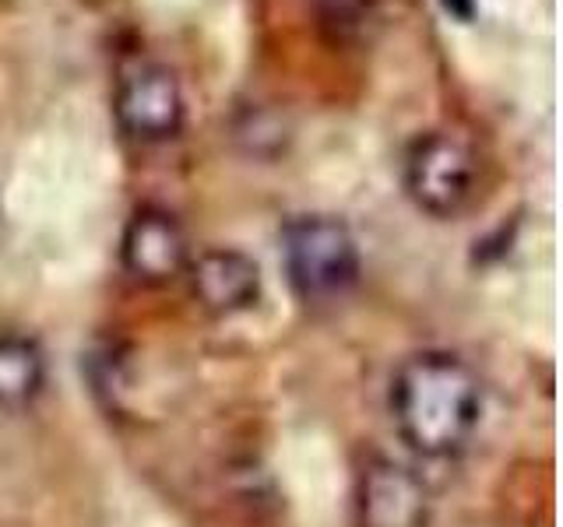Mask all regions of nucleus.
Here are the masks:
<instances>
[{"mask_svg": "<svg viewBox=\"0 0 563 527\" xmlns=\"http://www.w3.org/2000/svg\"><path fill=\"white\" fill-rule=\"evenodd\" d=\"M430 492L422 479L391 457H374L356 479L360 527H427Z\"/></svg>", "mask_w": 563, "mask_h": 527, "instance_id": "nucleus-5", "label": "nucleus"}, {"mask_svg": "<svg viewBox=\"0 0 563 527\" xmlns=\"http://www.w3.org/2000/svg\"><path fill=\"white\" fill-rule=\"evenodd\" d=\"M120 257L137 281H169L187 271L190 254H187V236L180 222L169 211L145 208L128 222L120 239Z\"/></svg>", "mask_w": 563, "mask_h": 527, "instance_id": "nucleus-6", "label": "nucleus"}, {"mask_svg": "<svg viewBox=\"0 0 563 527\" xmlns=\"http://www.w3.org/2000/svg\"><path fill=\"white\" fill-rule=\"evenodd\" d=\"M391 418L398 436L422 457H454L483 418V386L451 351H419L391 377Z\"/></svg>", "mask_w": 563, "mask_h": 527, "instance_id": "nucleus-1", "label": "nucleus"}, {"mask_svg": "<svg viewBox=\"0 0 563 527\" xmlns=\"http://www.w3.org/2000/svg\"><path fill=\"white\" fill-rule=\"evenodd\" d=\"M317 14L324 29H331L339 40H349V35H360L366 22H374L377 0H317Z\"/></svg>", "mask_w": 563, "mask_h": 527, "instance_id": "nucleus-9", "label": "nucleus"}, {"mask_svg": "<svg viewBox=\"0 0 563 527\" xmlns=\"http://www.w3.org/2000/svg\"><path fill=\"white\" fill-rule=\"evenodd\" d=\"M46 383L43 348L25 334H0V408H25Z\"/></svg>", "mask_w": 563, "mask_h": 527, "instance_id": "nucleus-8", "label": "nucleus"}, {"mask_svg": "<svg viewBox=\"0 0 563 527\" xmlns=\"http://www.w3.org/2000/svg\"><path fill=\"white\" fill-rule=\"evenodd\" d=\"M117 123L134 141H169L184 127V96L173 70L158 64H141L128 70L117 88Z\"/></svg>", "mask_w": 563, "mask_h": 527, "instance_id": "nucleus-4", "label": "nucleus"}, {"mask_svg": "<svg viewBox=\"0 0 563 527\" xmlns=\"http://www.w3.org/2000/svg\"><path fill=\"white\" fill-rule=\"evenodd\" d=\"M187 274H190V289L198 295V303L208 313H219V316L251 310L261 295L257 264L240 250H225V246H216V250H205L201 257H194L187 264Z\"/></svg>", "mask_w": 563, "mask_h": 527, "instance_id": "nucleus-7", "label": "nucleus"}, {"mask_svg": "<svg viewBox=\"0 0 563 527\" xmlns=\"http://www.w3.org/2000/svg\"><path fill=\"white\" fill-rule=\"evenodd\" d=\"M282 260L289 285L307 303H328L360 281V246L334 215H299L282 228Z\"/></svg>", "mask_w": 563, "mask_h": 527, "instance_id": "nucleus-2", "label": "nucleus"}, {"mask_svg": "<svg viewBox=\"0 0 563 527\" xmlns=\"http://www.w3.org/2000/svg\"><path fill=\"white\" fill-rule=\"evenodd\" d=\"M405 190L433 218L457 215L475 190V158L465 141L451 134L419 137L405 155Z\"/></svg>", "mask_w": 563, "mask_h": 527, "instance_id": "nucleus-3", "label": "nucleus"}]
</instances>
